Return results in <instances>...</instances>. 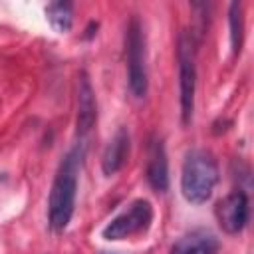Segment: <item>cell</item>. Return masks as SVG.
I'll return each mask as SVG.
<instances>
[{
  "mask_svg": "<svg viewBox=\"0 0 254 254\" xmlns=\"http://www.w3.org/2000/svg\"><path fill=\"white\" fill-rule=\"evenodd\" d=\"M87 143L75 141V145L62 157L60 167L56 171L50 198H48V224L52 232H64L75 210V194L77 181L81 173V165L85 159Z\"/></svg>",
  "mask_w": 254,
  "mask_h": 254,
  "instance_id": "1",
  "label": "cell"
},
{
  "mask_svg": "<svg viewBox=\"0 0 254 254\" xmlns=\"http://www.w3.org/2000/svg\"><path fill=\"white\" fill-rule=\"evenodd\" d=\"M218 183L216 159L204 149L187 153L181 169V192L190 204H202L210 198Z\"/></svg>",
  "mask_w": 254,
  "mask_h": 254,
  "instance_id": "2",
  "label": "cell"
},
{
  "mask_svg": "<svg viewBox=\"0 0 254 254\" xmlns=\"http://www.w3.org/2000/svg\"><path fill=\"white\" fill-rule=\"evenodd\" d=\"M177 62H179V101L183 125L192 121L194 113V93H196V38L192 32L183 30L177 42Z\"/></svg>",
  "mask_w": 254,
  "mask_h": 254,
  "instance_id": "3",
  "label": "cell"
},
{
  "mask_svg": "<svg viewBox=\"0 0 254 254\" xmlns=\"http://www.w3.org/2000/svg\"><path fill=\"white\" fill-rule=\"evenodd\" d=\"M125 56H127V83L129 91L143 99L149 91V75H147V42L145 32L137 16H133L127 24L125 32Z\"/></svg>",
  "mask_w": 254,
  "mask_h": 254,
  "instance_id": "4",
  "label": "cell"
},
{
  "mask_svg": "<svg viewBox=\"0 0 254 254\" xmlns=\"http://www.w3.org/2000/svg\"><path fill=\"white\" fill-rule=\"evenodd\" d=\"M153 222V206L147 198L133 200L121 214L111 218L105 228L101 230V236L105 240H123L141 232H147Z\"/></svg>",
  "mask_w": 254,
  "mask_h": 254,
  "instance_id": "5",
  "label": "cell"
},
{
  "mask_svg": "<svg viewBox=\"0 0 254 254\" xmlns=\"http://www.w3.org/2000/svg\"><path fill=\"white\" fill-rule=\"evenodd\" d=\"M216 220L220 224V228L228 234H238L246 222H248V214H250V206H248V196L242 190H234L230 194H226L214 208Z\"/></svg>",
  "mask_w": 254,
  "mask_h": 254,
  "instance_id": "6",
  "label": "cell"
},
{
  "mask_svg": "<svg viewBox=\"0 0 254 254\" xmlns=\"http://www.w3.org/2000/svg\"><path fill=\"white\" fill-rule=\"evenodd\" d=\"M97 119V103L93 95L91 81L85 71L79 73L77 81V121H75V131H77V141L87 143L89 133L93 131Z\"/></svg>",
  "mask_w": 254,
  "mask_h": 254,
  "instance_id": "7",
  "label": "cell"
},
{
  "mask_svg": "<svg viewBox=\"0 0 254 254\" xmlns=\"http://www.w3.org/2000/svg\"><path fill=\"white\" fill-rule=\"evenodd\" d=\"M147 183L151 185L153 190L165 192L169 189V161H167V151L163 145V139L151 137L149 147H147Z\"/></svg>",
  "mask_w": 254,
  "mask_h": 254,
  "instance_id": "8",
  "label": "cell"
},
{
  "mask_svg": "<svg viewBox=\"0 0 254 254\" xmlns=\"http://www.w3.org/2000/svg\"><path fill=\"white\" fill-rule=\"evenodd\" d=\"M216 250H218V238L206 228H196L181 236L171 246L169 254H214Z\"/></svg>",
  "mask_w": 254,
  "mask_h": 254,
  "instance_id": "9",
  "label": "cell"
},
{
  "mask_svg": "<svg viewBox=\"0 0 254 254\" xmlns=\"http://www.w3.org/2000/svg\"><path fill=\"white\" fill-rule=\"evenodd\" d=\"M129 145H131L129 143V131L125 127H119L117 133L109 139V143L103 149V155H101L103 175L111 177L123 167V163L127 161V155H129Z\"/></svg>",
  "mask_w": 254,
  "mask_h": 254,
  "instance_id": "10",
  "label": "cell"
},
{
  "mask_svg": "<svg viewBox=\"0 0 254 254\" xmlns=\"http://www.w3.org/2000/svg\"><path fill=\"white\" fill-rule=\"evenodd\" d=\"M46 16L50 26L58 34H65L73 24V4L71 2H52L46 6Z\"/></svg>",
  "mask_w": 254,
  "mask_h": 254,
  "instance_id": "11",
  "label": "cell"
},
{
  "mask_svg": "<svg viewBox=\"0 0 254 254\" xmlns=\"http://www.w3.org/2000/svg\"><path fill=\"white\" fill-rule=\"evenodd\" d=\"M228 22H230V48L232 54L238 56L242 50V40H244V12H242V2H232L228 8Z\"/></svg>",
  "mask_w": 254,
  "mask_h": 254,
  "instance_id": "12",
  "label": "cell"
}]
</instances>
